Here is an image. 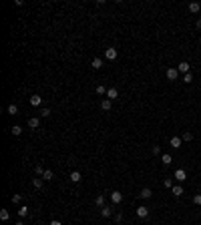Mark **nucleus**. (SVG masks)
Here are the masks:
<instances>
[{
    "instance_id": "nucleus-31",
    "label": "nucleus",
    "mask_w": 201,
    "mask_h": 225,
    "mask_svg": "<svg viewBox=\"0 0 201 225\" xmlns=\"http://www.w3.org/2000/svg\"><path fill=\"white\" fill-rule=\"evenodd\" d=\"M34 173H36V175H42V173H44L42 165H36V167H34Z\"/></svg>"
},
{
    "instance_id": "nucleus-35",
    "label": "nucleus",
    "mask_w": 201,
    "mask_h": 225,
    "mask_svg": "<svg viewBox=\"0 0 201 225\" xmlns=\"http://www.w3.org/2000/svg\"><path fill=\"white\" fill-rule=\"evenodd\" d=\"M48 225H62V223H60L58 219H52V221H50V223H48Z\"/></svg>"
},
{
    "instance_id": "nucleus-34",
    "label": "nucleus",
    "mask_w": 201,
    "mask_h": 225,
    "mask_svg": "<svg viewBox=\"0 0 201 225\" xmlns=\"http://www.w3.org/2000/svg\"><path fill=\"white\" fill-rule=\"evenodd\" d=\"M151 151H153V155H161V147H159V145H155Z\"/></svg>"
},
{
    "instance_id": "nucleus-13",
    "label": "nucleus",
    "mask_w": 201,
    "mask_h": 225,
    "mask_svg": "<svg viewBox=\"0 0 201 225\" xmlns=\"http://www.w3.org/2000/svg\"><path fill=\"white\" fill-rule=\"evenodd\" d=\"M111 106H113V100H109V99H105L100 103V109H103V111H111Z\"/></svg>"
},
{
    "instance_id": "nucleus-20",
    "label": "nucleus",
    "mask_w": 201,
    "mask_h": 225,
    "mask_svg": "<svg viewBox=\"0 0 201 225\" xmlns=\"http://www.w3.org/2000/svg\"><path fill=\"white\" fill-rule=\"evenodd\" d=\"M6 111H8V115H12V117H14V115H18V106H16V105H8Z\"/></svg>"
},
{
    "instance_id": "nucleus-11",
    "label": "nucleus",
    "mask_w": 201,
    "mask_h": 225,
    "mask_svg": "<svg viewBox=\"0 0 201 225\" xmlns=\"http://www.w3.org/2000/svg\"><path fill=\"white\" fill-rule=\"evenodd\" d=\"M38 125H40V119H38V117L28 119V127H30V129H38Z\"/></svg>"
},
{
    "instance_id": "nucleus-12",
    "label": "nucleus",
    "mask_w": 201,
    "mask_h": 225,
    "mask_svg": "<svg viewBox=\"0 0 201 225\" xmlns=\"http://www.w3.org/2000/svg\"><path fill=\"white\" fill-rule=\"evenodd\" d=\"M68 179H70V181H73V183H79L80 179H82V175H80L79 171H73V173H70V177H68Z\"/></svg>"
},
{
    "instance_id": "nucleus-8",
    "label": "nucleus",
    "mask_w": 201,
    "mask_h": 225,
    "mask_svg": "<svg viewBox=\"0 0 201 225\" xmlns=\"http://www.w3.org/2000/svg\"><path fill=\"white\" fill-rule=\"evenodd\" d=\"M175 179H177V181H185V179H187V173L183 171V169H177V171H175Z\"/></svg>"
},
{
    "instance_id": "nucleus-9",
    "label": "nucleus",
    "mask_w": 201,
    "mask_h": 225,
    "mask_svg": "<svg viewBox=\"0 0 201 225\" xmlns=\"http://www.w3.org/2000/svg\"><path fill=\"white\" fill-rule=\"evenodd\" d=\"M199 10H201V4H199V2H191V4H189V12H191V14H197Z\"/></svg>"
},
{
    "instance_id": "nucleus-27",
    "label": "nucleus",
    "mask_w": 201,
    "mask_h": 225,
    "mask_svg": "<svg viewBox=\"0 0 201 225\" xmlns=\"http://www.w3.org/2000/svg\"><path fill=\"white\" fill-rule=\"evenodd\" d=\"M50 109H46V106H44V109H42V111H40V117H44V119H46V117H50Z\"/></svg>"
},
{
    "instance_id": "nucleus-32",
    "label": "nucleus",
    "mask_w": 201,
    "mask_h": 225,
    "mask_svg": "<svg viewBox=\"0 0 201 225\" xmlns=\"http://www.w3.org/2000/svg\"><path fill=\"white\" fill-rule=\"evenodd\" d=\"M193 203L195 205H201V193H197V195L193 197Z\"/></svg>"
},
{
    "instance_id": "nucleus-37",
    "label": "nucleus",
    "mask_w": 201,
    "mask_h": 225,
    "mask_svg": "<svg viewBox=\"0 0 201 225\" xmlns=\"http://www.w3.org/2000/svg\"><path fill=\"white\" fill-rule=\"evenodd\" d=\"M14 225H24V221H16V223H14Z\"/></svg>"
},
{
    "instance_id": "nucleus-29",
    "label": "nucleus",
    "mask_w": 201,
    "mask_h": 225,
    "mask_svg": "<svg viewBox=\"0 0 201 225\" xmlns=\"http://www.w3.org/2000/svg\"><path fill=\"white\" fill-rule=\"evenodd\" d=\"M97 94H107V88H105L103 85H99L97 86Z\"/></svg>"
},
{
    "instance_id": "nucleus-1",
    "label": "nucleus",
    "mask_w": 201,
    "mask_h": 225,
    "mask_svg": "<svg viewBox=\"0 0 201 225\" xmlns=\"http://www.w3.org/2000/svg\"><path fill=\"white\" fill-rule=\"evenodd\" d=\"M117 56H119V52H117V48L109 46L107 50H105V58H107V60H117Z\"/></svg>"
},
{
    "instance_id": "nucleus-36",
    "label": "nucleus",
    "mask_w": 201,
    "mask_h": 225,
    "mask_svg": "<svg viewBox=\"0 0 201 225\" xmlns=\"http://www.w3.org/2000/svg\"><path fill=\"white\" fill-rule=\"evenodd\" d=\"M197 28H199V30H201V18L197 20Z\"/></svg>"
},
{
    "instance_id": "nucleus-6",
    "label": "nucleus",
    "mask_w": 201,
    "mask_h": 225,
    "mask_svg": "<svg viewBox=\"0 0 201 225\" xmlns=\"http://www.w3.org/2000/svg\"><path fill=\"white\" fill-rule=\"evenodd\" d=\"M177 70H179V73H183V74L191 73V70H189V62H185V60H183V62H179V66H177Z\"/></svg>"
},
{
    "instance_id": "nucleus-10",
    "label": "nucleus",
    "mask_w": 201,
    "mask_h": 225,
    "mask_svg": "<svg viewBox=\"0 0 201 225\" xmlns=\"http://www.w3.org/2000/svg\"><path fill=\"white\" fill-rule=\"evenodd\" d=\"M40 103H42V97H40V94H32V97H30V105L32 106H38Z\"/></svg>"
},
{
    "instance_id": "nucleus-23",
    "label": "nucleus",
    "mask_w": 201,
    "mask_h": 225,
    "mask_svg": "<svg viewBox=\"0 0 201 225\" xmlns=\"http://www.w3.org/2000/svg\"><path fill=\"white\" fill-rule=\"evenodd\" d=\"M111 213H113V209H109V207H103V209H100V215H103V217H111Z\"/></svg>"
},
{
    "instance_id": "nucleus-26",
    "label": "nucleus",
    "mask_w": 201,
    "mask_h": 225,
    "mask_svg": "<svg viewBox=\"0 0 201 225\" xmlns=\"http://www.w3.org/2000/svg\"><path fill=\"white\" fill-rule=\"evenodd\" d=\"M32 185H34V189H40V187H42V179H40V177H36V179L32 181Z\"/></svg>"
},
{
    "instance_id": "nucleus-24",
    "label": "nucleus",
    "mask_w": 201,
    "mask_h": 225,
    "mask_svg": "<svg viewBox=\"0 0 201 225\" xmlns=\"http://www.w3.org/2000/svg\"><path fill=\"white\" fill-rule=\"evenodd\" d=\"M103 66V58H93V68L97 70V68H100Z\"/></svg>"
},
{
    "instance_id": "nucleus-5",
    "label": "nucleus",
    "mask_w": 201,
    "mask_h": 225,
    "mask_svg": "<svg viewBox=\"0 0 201 225\" xmlns=\"http://www.w3.org/2000/svg\"><path fill=\"white\" fill-rule=\"evenodd\" d=\"M165 74H167L169 80H175L177 76H179V70H177V68H167V73H165Z\"/></svg>"
},
{
    "instance_id": "nucleus-33",
    "label": "nucleus",
    "mask_w": 201,
    "mask_h": 225,
    "mask_svg": "<svg viewBox=\"0 0 201 225\" xmlns=\"http://www.w3.org/2000/svg\"><path fill=\"white\" fill-rule=\"evenodd\" d=\"M20 201H22V197H20L18 193H16V195H12V203H20Z\"/></svg>"
},
{
    "instance_id": "nucleus-3",
    "label": "nucleus",
    "mask_w": 201,
    "mask_h": 225,
    "mask_svg": "<svg viewBox=\"0 0 201 225\" xmlns=\"http://www.w3.org/2000/svg\"><path fill=\"white\" fill-rule=\"evenodd\" d=\"M111 201H113L115 205L121 203V201H123V193H121V191H113V193H111Z\"/></svg>"
},
{
    "instance_id": "nucleus-16",
    "label": "nucleus",
    "mask_w": 201,
    "mask_h": 225,
    "mask_svg": "<svg viewBox=\"0 0 201 225\" xmlns=\"http://www.w3.org/2000/svg\"><path fill=\"white\" fill-rule=\"evenodd\" d=\"M173 195L175 197H181V195H183V187L181 185H173Z\"/></svg>"
},
{
    "instance_id": "nucleus-2",
    "label": "nucleus",
    "mask_w": 201,
    "mask_h": 225,
    "mask_svg": "<svg viewBox=\"0 0 201 225\" xmlns=\"http://www.w3.org/2000/svg\"><path fill=\"white\" fill-rule=\"evenodd\" d=\"M137 217H139V219H147L149 217V207L139 205V207H137Z\"/></svg>"
},
{
    "instance_id": "nucleus-7",
    "label": "nucleus",
    "mask_w": 201,
    "mask_h": 225,
    "mask_svg": "<svg viewBox=\"0 0 201 225\" xmlns=\"http://www.w3.org/2000/svg\"><path fill=\"white\" fill-rule=\"evenodd\" d=\"M139 195H141V199H151V195H153V191H151L149 187H143Z\"/></svg>"
},
{
    "instance_id": "nucleus-17",
    "label": "nucleus",
    "mask_w": 201,
    "mask_h": 225,
    "mask_svg": "<svg viewBox=\"0 0 201 225\" xmlns=\"http://www.w3.org/2000/svg\"><path fill=\"white\" fill-rule=\"evenodd\" d=\"M191 139H193V135H191V133H189V131H185V133H183V135H181V141H183V143H189V141H191Z\"/></svg>"
},
{
    "instance_id": "nucleus-18",
    "label": "nucleus",
    "mask_w": 201,
    "mask_h": 225,
    "mask_svg": "<svg viewBox=\"0 0 201 225\" xmlns=\"http://www.w3.org/2000/svg\"><path fill=\"white\" fill-rule=\"evenodd\" d=\"M94 205L97 207H105V195H99V197L94 199Z\"/></svg>"
},
{
    "instance_id": "nucleus-21",
    "label": "nucleus",
    "mask_w": 201,
    "mask_h": 225,
    "mask_svg": "<svg viewBox=\"0 0 201 225\" xmlns=\"http://www.w3.org/2000/svg\"><path fill=\"white\" fill-rule=\"evenodd\" d=\"M52 177H54L52 171H50V169H44V173H42V179H44V181H50Z\"/></svg>"
},
{
    "instance_id": "nucleus-25",
    "label": "nucleus",
    "mask_w": 201,
    "mask_h": 225,
    "mask_svg": "<svg viewBox=\"0 0 201 225\" xmlns=\"http://www.w3.org/2000/svg\"><path fill=\"white\" fill-rule=\"evenodd\" d=\"M10 131H12V135H14V137H18L20 133H22V127H18V125H14V127H12V129H10Z\"/></svg>"
},
{
    "instance_id": "nucleus-19",
    "label": "nucleus",
    "mask_w": 201,
    "mask_h": 225,
    "mask_svg": "<svg viewBox=\"0 0 201 225\" xmlns=\"http://www.w3.org/2000/svg\"><path fill=\"white\" fill-rule=\"evenodd\" d=\"M0 219H2V221H8V219H10V213H8V209H0Z\"/></svg>"
},
{
    "instance_id": "nucleus-22",
    "label": "nucleus",
    "mask_w": 201,
    "mask_h": 225,
    "mask_svg": "<svg viewBox=\"0 0 201 225\" xmlns=\"http://www.w3.org/2000/svg\"><path fill=\"white\" fill-rule=\"evenodd\" d=\"M161 161H163V165H171V155H169V153H165V155H163V157H161Z\"/></svg>"
},
{
    "instance_id": "nucleus-14",
    "label": "nucleus",
    "mask_w": 201,
    "mask_h": 225,
    "mask_svg": "<svg viewBox=\"0 0 201 225\" xmlns=\"http://www.w3.org/2000/svg\"><path fill=\"white\" fill-rule=\"evenodd\" d=\"M181 143H183V141H181V137H173V139H171V147H173V149H179Z\"/></svg>"
},
{
    "instance_id": "nucleus-30",
    "label": "nucleus",
    "mask_w": 201,
    "mask_h": 225,
    "mask_svg": "<svg viewBox=\"0 0 201 225\" xmlns=\"http://www.w3.org/2000/svg\"><path fill=\"white\" fill-rule=\"evenodd\" d=\"M163 185L167 187V189H173V181H171V179H165V181H163Z\"/></svg>"
},
{
    "instance_id": "nucleus-15",
    "label": "nucleus",
    "mask_w": 201,
    "mask_h": 225,
    "mask_svg": "<svg viewBox=\"0 0 201 225\" xmlns=\"http://www.w3.org/2000/svg\"><path fill=\"white\" fill-rule=\"evenodd\" d=\"M26 215H28V207H26V205H22V207L18 209V217H20V219H24Z\"/></svg>"
},
{
    "instance_id": "nucleus-28",
    "label": "nucleus",
    "mask_w": 201,
    "mask_h": 225,
    "mask_svg": "<svg viewBox=\"0 0 201 225\" xmlns=\"http://www.w3.org/2000/svg\"><path fill=\"white\" fill-rule=\"evenodd\" d=\"M191 80H193V74H191V73L183 74V82H187V85H189V82H191Z\"/></svg>"
},
{
    "instance_id": "nucleus-4",
    "label": "nucleus",
    "mask_w": 201,
    "mask_h": 225,
    "mask_svg": "<svg viewBox=\"0 0 201 225\" xmlns=\"http://www.w3.org/2000/svg\"><path fill=\"white\" fill-rule=\"evenodd\" d=\"M107 97H109V100H115L119 97V91H117L115 86H111V88H107Z\"/></svg>"
}]
</instances>
